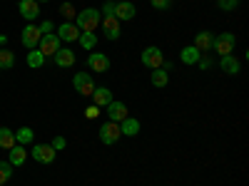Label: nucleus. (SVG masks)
<instances>
[{"label":"nucleus","mask_w":249,"mask_h":186,"mask_svg":"<svg viewBox=\"0 0 249 186\" xmlns=\"http://www.w3.org/2000/svg\"><path fill=\"white\" fill-rule=\"evenodd\" d=\"M75 25H77L80 32H95L97 25H100V10H95V8L80 10L77 17H75Z\"/></svg>","instance_id":"f257e3e1"},{"label":"nucleus","mask_w":249,"mask_h":186,"mask_svg":"<svg viewBox=\"0 0 249 186\" xmlns=\"http://www.w3.org/2000/svg\"><path fill=\"white\" fill-rule=\"evenodd\" d=\"M234 45H237V37L232 32H222V35H214V45L212 50L217 55H232L234 52Z\"/></svg>","instance_id":"f03ea898"},{"label":"nucleus","mask_w":249,"mask_h":186,"mask_svg":"<svg viewBox=\"0 0 249 186\" xmlns=\"http://www.w3.org/2000/svg\"><path fill=\"white\" fill-rule=\"evenodd\" d=\"M140 60H142V65H144V67H150V70H157V67H162V62H164V55H162V50H160V47L150 45V47H144V50H142Z\"/></svg>","instance_id":"7ed1b4c3"},{"label":"nucleus","mask_w":249,"mask_h":186,"mask_svg":"<svg viewBox=\"0 0 249 186\" xmlns=\"http://www.w3.org/2000/svg\"><path fill=\"white\" fill-rule=\"evenodd\" d=\"M72 85H75V90H77L82 97H92V92H95V79H92L88 72H77V75L72 77Z\"/></svg>","instance_id":"20e7f679"},{"label":"nucleus","mask_w":249,"mask_h":186,"mask_svg":"<svg viewBox=\"0 0 249 186\" xmlns=\"http://www.w3.org/2000/svg\"><path fill=\"white\" fill-rule=\"evenodd\" d=\"M120 137H122V132H120V124L117 122H105L100 127V141L107 144V147H110V144H115Z\"/></svg>","instance_id":"39448f33"},{"label":"nucleus","mask_w":249,"mask_h":186,"mask_svg":"<svg viewBox=\"0 0 249 186\" xmlns=\"http://www.w3.org/2000/svg\"><path fill=\"white\" fill-rule=\"evenodd\" d=\"M37 50L43 52L45 57H53V55L60 50V37H57L55 32H50V35H43V37H40V43H37Z\"/></svg>","instance_id":"423d86ee"},{"label":"nucleus","mask_w":249,"mask_h":186,"mask_svg":"<svg viewBox=\"0 0 249 186\" xmlns=\"http://www.w3.org/2000/svg\"><path fill=\"white\" fill-rule=\"evenodd\" d=\"M55 149L50 147V144H35L33 147V152H30V156L35 159V161H40V164H53L55 161Z\"/></svg>","instance_id":"0eeeda50"},{"label":"nucleus","mask_w":249,"mask_h":186,"mask_svg":"<svg viewBox=\"0 0 249 186\" xmlns=\"http://www.w3.org/2000/svg\"><path fill=\"white\" fill-rule=\"evenodd\" d=\"M100 23H102V32H105L107 40H117L120 37V20L115 15H105Z\"/></svg>","instance_id":"6e6552de"},{"label":"nucleus","mask_w":249,"mask_h":186,"mask_svg":"<svg viewBox=\"0 0 249 186\" xmlns=\"http://www.w3.org/2000/svg\"><path fill=\"white\" fill-rule=\"evenodd\" d=\"M40 37H43V32L37 30V25H25V30H23V45L28 47V50H35L37 47V43H40Z\"/></svg>","instance_id":"1a4fd4ad"},{"label":"nucleus","mask_w":249,"mask_h":186,"mask_svg":"<svg viewBox=\"0 0 249 186\" xmlns=\"http://www.w3.org/2000/svg\"><path fill=\"white\" fill-rule=\"evenodd\" d=\"M88 65H90V70H95V72H107V70H110V57H107L105 52H92V55L88 57Z\"/></svg>","instance_id":"9d476101"},{"label":"nucleus","mask_w":249,"mask_h":186,"mask_svg":"<svg viewBox=\"0 0 249 186\" xmlns=\"http://www.w3.org/2000/svg\"><path fill=\"white\" fill-rule=\"evenodd\" d=\"M107 117H110V122H122L124 117H130L127 114V105H124V102H117V99H112L110 105H107Z\"/></svg>","instance_id":"9b49d317"},{"label":"nucleus","mask_w":249,"mask_h":186,"mask_svg":"<svg viewBox=\"0 0 249 186\" xmlns=\"http://www.w3.org/2000/svg\"><path fill=\"white\" fill-rule=\"evenodd\" d=\"M212 45H214V35H212L210 30H202V32L195 35V47H197L199 52H210Z\"/></svg>","instance_id":"f8f14e48"},{"label":"nucleus","mask_w":249,"mask_h":186,"mask_svg":"<svg viewBox=\"0 0 249 186\" xmlns=\"http://www.w3.org/2000/svg\"><path fill=\"white\" fill-rule=\"evenodd\" d=\"M57 37L65 40V43H75V40L80 37V30H77L75 23H62V25L57 28Z\"/></svg>","instance_id":"ddd939ff"},{"label":"nucleus","mask_w":249,"mask_h":186,"mask_svg":"<svg viewBox=\"0 0 249 186\" xmlns=\"http://www.w3.org/2000/svg\"><path fill=\"white\" fill-rule=\"evenodd\" d=\"M137 15V8L130 3V0H124V3H115V17L117 20H132Z\"/></svg>","instance_id":"4468645a"},{"label":"nucleus","mask_w":249,"mask_h":186,"mask_svg":"<svg viewBox=\"0 0 249 186\" xmlns=\"http://www.w3.org/2000/svg\"><path fill=\"white\" fill-rule=\"evenodd\" d=\"M219 67H222V72L224 75H239V60L234 57V55H222V60H219Z\"/></svg>","instance_id":"2eb2a0df"},{"label":"nucleus","mask_w":249,"mask_h":186,"mask_svg":"<svg viewBox=\"0 0 249 186\" xmlns=\"http://www.w3.org/2000/svg\"><path fill=\"white\" fill-rule=\"evenodd\" d=\"M20 15L25 20H35L40 15V3H35V0H20Z\"/></svg>","instance_id":"dca6fc26"},{"label":"nucleus","mask_w":249,"mask_h":186,"mask_svg":"<svg viewBox=\"0 0 249 186\" xmlns=\"http://www.w3.org/2000/svg\"><path fill=\"white\" fill-rule=\"evenodd\" d=\"M8 152H10L8 161L13 164V167H23V164H25V159H28V152H25V147H23V144H15V147H10Z\"/></svg>","instance_id":"f3484780"},{"label":"nucleus","mask_w":249,"mask_h":186,"mask_svg":"<svg viewBox=\"0 0 249 186\" xmlns=\"http://www.w3.org/2000/svg\"><path fill=\"white\" fill-rule=\"evenodd\" d=\"M120 132H122V137H137L140 134V122L135 117H124L120 122Z\"/></svg>","instance_id":"a211bd4d"},{"label":"nucleus","mask_w":249,"mask_h":186,"mask_svg":"<svg viewBox=\"0 0 249 186\" xmlns=\"http://www.w3.org/2000/svg\"><path fill=\"white\" fill-rule=\"evenodd\" d=\"M179 60L184 62V65H197V62L202 60V52H199L195 45H187V47H182V52H179Z\"/></svg>","instance_id":"6ab92c4d"},{"label":"nucleus","mask_w":249,"mask_h":186,"mask_svg":"<svg viewBox=\"0 0 249 186\" xmlns=\"http://www.w3.org/2000/svg\"><path fill=\"white\" fill-rule=\"evenodd\" d=\"M92 99H95V107H107L115 97H112V92H110L107 87H95Z\"/></svg>","instance_id":"aec40b11"},{"label":"nucleus","mask_w":249,"mask_h":186,"mask_svg":"<svg viewBox=\"0 0 249 186\" xmlns=\"http://www.w3.org/2000/svg\"><path fill=\"white\" fill-rule=\"evenodd\" d=\"M53 57H55V65H57V67H70V65H75V52H72V50H62V47H60Z\"/></svg>","instance_id":"412c9836"},{"label":"nucleus","mask_w":249,"mask_h":186,"mask_svg":"<svg viewBox=\"0 0 249 186\" xmlns=\"http://www.w3.org/2000/svg\"><path fill=\"white\" fill-rule=\"evenodd\" d=\"M152 85L155 87H167V82H170V72L164 70V67H157V70H152Z\"/></svg>","instance_id":"4be33fe9"},{"label":"nucleus","mask_w":249,"mask_h":186,"mask_svg":"<svg viewBox=\"0 0 249 186\" xmlns=\"http://www.w3.org/2000/svg\"><path fill=\"white\" fill-rule=\"evenodd\" d=\"M15 147V132L8 127H0V149H10Z\"/></svg>","instance_id":"5701e85b"},{"label":"nucleus","mask_w":249,"mask_h":186,"mask_svg":"<svg viewBox=\"0 0 249 186\" xmlns=\"http://www.w3.org/2000/svg\"><path fill=\"white\" fill-rule=\"evenodd\" d=\"M43 65H45V55L40 52L37 47H35V50H30V52H28V67L37 70V67H43Z\"/></svg>","instance_id":"b1692460"},{"label":"nucleus","mask_w":249,"mask_h":186,"mask_svg":"<svg viewBox=\"0 0 249 186\" xmlns=\"http://www.w3.org/2000/svg\"><path fill=\"white\" fill-rule=\"evenodd\" d=\"M15 65V55L5 47H0V70H10Z\"/></svg>","instance_id":"393cba45"},{"label":"nucleus","mask_w":249,"mask_h":186,"mask_svg":"<svg viewBox=\"0 0 249 186\" xmlns=\"http://www.w3.org/2000/svg\"><path fill=\"white\" fill-rule=\"evenodd\" d=\"M80 45L85 47V50H95V45H97V35L95 32H80Z\"/></svg>","instance_id":"a878e982"},{"label":"nucleus","mask_w":249,"mask_h":186,"mask_svg":"<svg viewBox=\"0 0 249 186\" xmlns=\"http://www.w3.org/2000/svg\"><path fill=\"white\" fill-rule=\"evenodd\" d=\"M33 141V129L30 127H20L15 132V144H30Z\"/></svg>","instance_id":"bb28decb"},{"label":"nucleus","mask_w":249,"mask_h":186,"mask_svg":"<svg viewBox=\"0 0 249 186\" xmlns=\"http://www.w3.org/2000/svg\"><path fill=\"white\" fill-rule=\"evenodd\" d=\"M60 15L65 17V23H75V17H77L72 3H62V5H60Z\"/></svg>","instance_id":"cd10ccee"},{"label":"nucleus","mask_w":249,"mask_h":186,"mask_svg":"<svg viewBox=\"0 0 249 186\" xmlns=\"http://www.w3.org/2000/svg\"><path fill=\"white\" fill-rule=\"evenodd\" d=\"M13 176V164L10 161H0V184H5Z\"/></svg>","instance_id":"c85d7f7f"},{"label":"nucleus","mask_w":249,"mask_h":186,"mask_svg":"<svg viewBox=\"0 0 249 186\" xmlns=\"http://www.w3.org/2000/svg\"><path fill=\"white\" fill-rule=\"evenodd\" d=\"M217 5H219L222 10H227V13H230V10H234V8L239 5V0H217Z\"/></svg>","instance_id":"c756f323"},{"label":"nucleus","mask_w":249,"mask_h":186,"mask_svg":"<svg viewBox=\"0 0 249 186\" xmlns=\"http://www.w3.org/2000/svg\"><path fill=\"white\" fill-rule=\"evenodd\" d=\"M50 147H53L55 152H60V149H65V147H68V141H65V137H55Z\"/></svg>","instance_id":"7c9ffc66"},{"label":"nucleus","mask_w":249,"mask_h":186,"mask_svg":"<svg viewBox=\"0 0 249 186\" xmlns=\"http://www.w3.org/2000/svg\"><path fill=\"white\" fill-rule=\"evenodd\" d=\"M152 3V8H157V10H167L170 5H172V0H150Z\"/></svg>","instance_id":"2f4dec72"},{"label":"nucleus","mask_w":249,"mask_h":186,"mask_svg":"<svg viewBox=\"0 0 249 186\" xmlns=\"http://www.w3.org/2000/svg\"><path fill=\"white\" fill-rule=\"evenodd\" d=\"M85 117H88V119H97V117H100V107H95V105L88 107V109H85Z\"/></svg>","instance_id":"473e14b6"},{"label":"nucleus","mask_w":249,"mask_h":186,"mask_svg":"<svg viewBox=\"0 0 249 186\" xmlns=\"http://www.w3.org/2000/svg\"><path fill=\"white\" fill-rule=\"evenodd\" d=\"M37 30L43 32V35H50V32H53V23H40V25H37Z\"/></svg>","instance_id":"72a5a7b5"},{"label":"nucleus","mask_w":249,"mask_h":186,"mask_svg":"<svg viewBox=\"0 0 249 186\" xmlns=\"http://www.w3.org/2000/svg\"><path fill=\"white\" fill-rule=\"evenodd\" d=\"M102 13H105V15H115V3H112V0H110V3H105Z\"/></svg>","instance_id":"f704fd0d"},{"label":"nucleus","mask_w":249,"mask_h":186,"mask_svg":"<svg viewBox=\"0 0 249 186\" xmlns=\"http://www.w3.org/2000/svg\"><path fill=\"white\" fill-rule=\"evenodd\" d=\"M210 65H212L210 60H199V67H202V70H207V67H210Z\"/></svg>","instance_id":"c9c22d12"},{"label":"nucleus","mask_w":249,"mask_h":186,"mask_svg":"<svg viewBox=\"0 0 249 186\" xmlns=\"http://www.w3.org/2000/svg\"><path fill=\"white\" fill-rule=\"evenodd\" d=\"M5 40H8L5 35H0V47H3V45H5Z\"/></svg>","instance_id":"e433bc0d"},{"label":"nucleus","mask_w":249,"mask_h":186,"mask_svg":"<svg viewBox=\"0 0 249 186\" xmlns=\"http://www.w3.org/2000/svg\"><path fill=\"white\" fill-rule=\"evenodd\" d=\"M35 3H48V0H35Z\"/></svg>","instance_id":"4c0bfd02"},{"label":"nucleus","mask_w":249,"mask_h":186,"mask_svg":"<svg viewBox=\"0 0 249 186\" xmlns=\"http://www.w3.org/2000/svg\"><path fill=\"white\" fill-rule=\"evenodd\" d=\"M117 3H124V0H117Z\"/></svg>","instance_id":"58836bf2"},{"label":"nucleus","mask_w":249,"mask_h":186,"mask_svg":"<svg viewBox=\"0 0 249 186\" xmlns=\"http://www.w3.org/2000/svg\"><path fill=\"white\" fill-rule=\"evenodd\" d=\"M0 186H3V184H0Z\"/></svg>","instance_id":"ea45409f"}]
</instances>
